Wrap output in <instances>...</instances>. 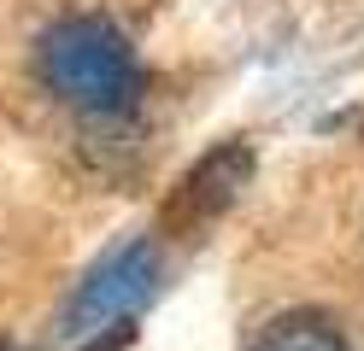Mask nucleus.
Wrapping results in <instances>:
<instances>
[{
  "label": "nucleus",
  "mask_w": 364,
  "mask_h": 351,
  "mask_svg": "<svg viewBox=\"0 0 364 351\" xmlns=\"http://www.w3.org/2000/svg\"><path fill=\"white\" fill-rule=\"evenodd\" d=\"M36 70L65 106H77L88 117H124L141 94L135 47L106 18H59L36 41Z\"/></svg>",
  "instance_id": "f257e3e1"
},
{
  "label": "nucleus",
  "mask_w": 364,
  "mask_h": 351,
  "mask_svg": "<svg viewBox=\"0 0 364 351\" xmlns=\"http://www.w3.org/2000/svg\"><path fill=\"white\" fill-rule=\"evenodd\" d=\"M153 287H159V252H153L147 240L118 246V252H112L106 264L77 287V299L65 304V340H88V334H100V328L129 322V316L153 299Z\"/></svg>",
  "instance_id": "f03ea898"
},
{
  "label": "nucleus",
  "mask_w": 364,
  "mask_h": 351,
  "mask_svg": "<svg viewBox=\"0 0 364 351\" xmlns=\"http://www.w3.org/2000/svg\"><path fill=\"white\" fill-rule=\"evenodd\" d=\"M247 176H253V147H247V140H223V147H212L188 176L176 182V194L165 199V228H176V234L206 228L212 217H223V211L241 199Z\"/></svg>",
  "instance_id": "7ed1b4c3"
},
{
  "label": "nucleus",
  "mask_w": 364,
  "mask_h": 351,
  "mask_svg": "<svg viewBox=\"0 0 364 351\" xmlns=\"http://www.w3.org/2000/svg\"><path fill=\"white\" fill-rule=\"evenodd\" d=\"M253 351H347V340H341V328H335L329 316L288 311V316H277V322L253 340Z\"/></svg>",
  "instance_id": "20e7f679"
},
{
  "label": "nucleus",
  "mask_w": 364,
  "mask_h": 351,
  "mask_svg": "<svg viewBox=\"0 0 364 351\" xmlns=\"http://www.w3.org/2000/svg\"><path fill=\"white\" fill-rule=\"evenodd\" d=\"M0 351H6V345H0Z\"/></svg>",
  "instance_id": "39448f33"
}]
</instances>
